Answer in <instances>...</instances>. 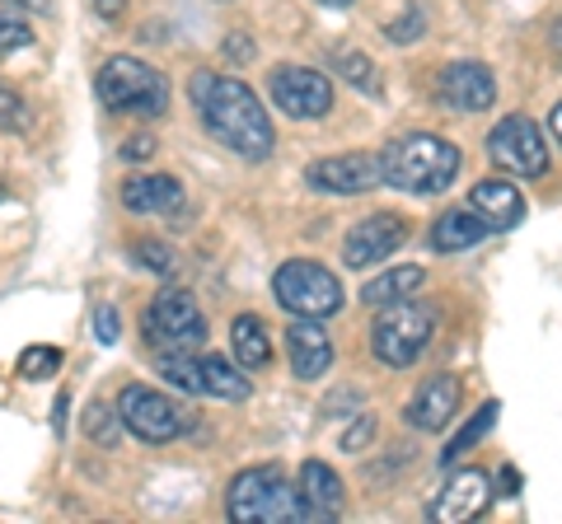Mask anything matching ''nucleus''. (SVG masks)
I'll list each match as a JSON object with an SVG mask.
<instances>
[{
    "label": "nucleus",
    "instance_id": "c85d7f7f",
    "mask_svg": "<svg viewBox=\"0 0 562 524\" xmlns=\"http://www.w3.org/2000/svg\"><path fill=\"white\" fill-rule=\"evenodd\" d=\"M29 127V103L20 99V90H10L0 80V132H24Z\"/></svg>",
    "mask_w": 562,
    "mask_h": 524
},
{
    "label": "nucleus",
    "instance_id": "ea45409f",
    "mask_svg": "<svg viewBox=\"0 0 562 524\" xmlns=\"http://www.w3.org/2000/svg\"><path fill=\"white\" fill-rule=\"evenodd\" d=\"M319 5H333V10H338V5H351V0H319Z\"/></svg>",
    "mask_w": 562,
    "mask_h": 524
},
{
    "label": "nucleus",
    "instance_id": "4468645a",
    "mask_svg": "<svg viewBox=\"0 0 562 524\" xmlns=\"http://www.w3.org/2000/svg\"><path fill=\"white\" fill-rule=\"evenodd\" d=\"M492 501V482L483 468H460V474H450V482L441 487V497L427 505V515L436 524H460V520H479Z\"/></svg>",
    "mask_w": 562,
    "mask_h": 524
},
{
    "label": "nucleus",
    "instance_id": "cd10ccee",
    "mask_svg": "<svg viewBox=\"0 0 562 524\" xmlns=\"http://www.w3.org/2000/svg\"><path fill=\"white\" fill-rule=\"evenodd\" d=\"M61 371V346H24L20 352V375L24 379H52Z\"/></svg>",
    "mask_w": 562,
    "mask_h": 524
},
{
    "label": "nucleus",
    "instance_id": "4c0bfd02",
    "mask_svg": "<svg viewBox=\"0 0 562 524\" xmlns=\"http://www.w3.org/2000/svg\"><path fill=\"white\" fill-rule=\"evenodd\" d=\"M225 52H231V57H244V61H249V57H254V43H249V38H231V43H225Z\"/></svg>",
    "mask_w": 562,
    "mask_h": 524
},
{
    "label": "nucleus",
    "instance_id": "7c9ffc66",
    "mask_svg": "<svg viewBox=\"0 0 562 524\" xmlns=\"http://www.w3.org/2000/svg\"><path fill=\"white\" fill-rule=\"evenodd\" d=\"M117 408H103V403H94L90 408V417H85V431L90 435H99V445H117Z\"/></svg>",
    "mask_w": 562,
    "mask_h": 524
},
{
    "label": "nucleus",
    "instance_id": "f8f14e48",
    "mask_svg": "<svg viewBox=\"0 0 562 524\" xmlns=\"http://www.w3.org/2000/svg\"><path fill=\"white\" fill-rule=\"evenodd\" d=\"M310 187L333 192V197H357V192L380 187V155H333L305 169Z\"/></svg>",
    "mask_w": 562,
    "mask_h": 524
},
{
    "label": "nucleus",
    "instance_id": "6e6552de",
    "mask_svg": "<svg viewBox=\"0 0 562 524\" xmlns=\"http://www.w3.org/2000/svg\"><path fill=\"white\" fill-rule=\"evenodd\" d=\"M140 333L155 352H198L206 342V314L188 291H160L140 314Z\"/></svg>",
    "mask_w": 562,
    "mask_h": 524
},
{
    "label": "nucleus",
    "instance_id": "c9c22d12",
    "mask_svg": "<svg viewBox=\"0 0 562 524\" xmlns=\"http://www.w3.org/2000/svg\"><path fill=\"white\" fill-rule=\"evenodd\" d=\"M90 5L103 14V20H117V14L127 10V0H90Z\"/></svg>",
    "mask_w": 562,
    "mask_h": 524
},
{
    "label": "nucleus",
    "instance_id": "a19ab883",
    "mask_svg": "<svg viewBox=\"0 0 562 524\" xmlns=\"http://www.w3.org/2000/svg\"><path fill=\"white\" fill-rule=\"evenodd\" d=\"M0 197H5V187H0Z\"/></svg>",
    "mask_w": 562,
    "mask_h": 524
},
{
    "label": "nucleus",
    "instance_id": "b1692460",
    "mask_svg": "<svg viewBox=\"0 0 562 524\" xmlns=\"http://www.w3.org/2000/svg\"><path fill=\"white\" fill-rule=\"evenodd\" d=\"M497 408H502L497 398H487V403H483L479 412H473V422H464V426H460V435H454V441L441 449V464H446V468H450V464H460L464 454H469L473 445H479L492 426H497Z\"/></svg>",
    "mask_w": 562,
    "mask_h": 524
},
{
    "label": "nucleus",
    "instance_id": "5701e85b",
    "mask_svg": "<svg viewBox=\"0 0 562 524\" xmlns=\"http://www.w3.org/2000/svg\"><path fill=\"white\" fill-rule=\"evenodd\" d=\"M231 346H235V361L244 371H262L272 361V338H268V323L258 314H239L231 323Z\"/></svg>",
    "mask_w": 562,
    "mask_h": 524
},
{
    "label": "nucleus",
    "instance_id": "dca6fc26",
    "mask_svg": "<svg viewBox=\"0 0 562 524\" xmlns=\"http://www.w3.org/2000/svg\"><path fill=\"white\" fill-rule=\"evenodd\" d=\"M295 497H301V515L305 520L333 524V520L342 515V505H347V487H342L338 474H333V464L305 459L301 464V482H295Z\"/></svg>",
    "mask_w": 562,
    "mask_h": 524
},
{
    "label": "nucleus",
    "instance_id": "f704fd0d",
    "mask_svg": "<svg viewBox=\"0 0 562 524\" xmlns=\"http://www.w3.org/2000/svg\"><path fill=\"white\" fill-rule=\"evenodd\" d=\"M492 497H520V474L512 464H502V474H497V487H492Z\"/></svg>",
    "mask_w": 562,
    "mask_h": 524
},
{
    "label": "nucleus",
    "instance_id": "412c9836",
    "mask_svg": "<svg viewBox=\"0 0 562 524\" xmlns=\"http://www.w3.org/2000/svg\"><path fill=\"white\" fill-rule=\"evenodd\" d=\"M483 239H487V225L473 216L469 206H454V212L436 216V225H431V249L436 253H464Z\"/></svg>",
    "mask_w": 562,
    "mask_h": 524
},
{
    "label": "nucleus",
    "instance_id": "bb28decb",
    "mask_svg": "<svg viewBox=\"0 0 562 524\" xmlns=\"http://www.w3.org/2000/svg\"><path fill=\"white\" fill-rule=\"evenodd\" d=\"M132 258H136L146 272H160V276L179 272V253H173L169 243H160V239H136V243H132Z\"/></svg>",
    "mask_w": 562,
    "mask_h": 524
},
{
    "label": "nucleus",
    "instance_id": "a878e982",
    "mask_svg": "<svg viewBox=\"0 0 562 524\" xmlns=\"http://www.w3.org/2000/svg\"><path fill=\"white\" fill-rule=\"evenodd\" d=\"M160 375L183 394H202V365L192 352H160Z\"/></svg>",
    "mask_w": 562,
    "mask_h": 524
},
{
    "label": "nucleus",
    "instance_id": "20e7f679",
    "mask_svg": "<svg viewBox=\"0 0 562 524\" xmlns=\"http://www.w3.org/2000/svg\"><path fill=\"white\" fill-rule=\"evenodd\" d=\"M94 94L109 113L132 117H165L169 113V80L140 57H109L94 76Z\"/></svg>",
    "mask_w": 562,
    "mask_h": 524
},
{
    "label": "nucleus",
    "instance_id": "473e14b6",
    "mask_svg": "<svg viewBox=\"0 0 562 524\" xmlns=\"http://www.w3.org/2000/svg\"><path fill=\"white\" fill-rule=\"evenodd\" d=\"M417 29H422V10H408V20L390 24V29H384V38H390V43H413Z\"/></svg>",
    "mask_w": 562,
    "mask_h": 524
},
{
    "label": "nucleus",
    "instance_id": "f03ea898",
    "mask_svg": "<svg viewBox=\"0 0 562 524\" xmlns=\"http://www.w3.org/2000/svg\"><path fill=\"white\" fill-rule=\"evenodd\" d=\"M454 173H460V146H450L446 136H431V132L398 136L380 155V183L413 192V197L446 192L454 183Z\"/></svg>",
    "mask_w": 562,
    "mask_h": 524
},
{
    "label": "nucleus",
    "instance_id": "6ab92c4d",
    "mask_svg": "<svg viewBox=\"0 0 562 524\" xmlns=\"http://www.w3.org/2000/svg\"><path fill=\"white\" fill-rule=\"evenodd\" d=\"M122 206L136 216H183V183L169 179V173H140V179H132L127 187H122Z\"/></svg>",
    "mask_w": 562,
    "mask_h": 524
},
{
    "label": "nucleus",
    "instance_id": "7ed1b4c3",
    "mask_svg": "<svg viewBox=\"0 0 562 524\" xmlns=\"http://www.w3.org/2000/svg\"><path fill=\"white\" fill-rule=\"evenodd\" d=\"M225 515L235 524H301V497L295 482L281 474V464H254L235 474L225 492Z\"/></svg>",
    "mask_w": 562,
    "mask_h": 524
},
{
    "label": "nucleus",
    "instance_id": "2eb2a0df",
    "mask_svg": "<svg viewBox=\"0 0 562 524\" xmlns=\"http://www.w3.org/2000/svg\"><path fill=\"white\" fill-rule=\"evenodd\" d=\"M460 412V379L454 375H431L417 384V394L408 398V408H403V417H408L413 431H446L450 417Z\"/></svg>",
    "mask_w": 562,
    "mask_h": 524
},
{
    "label": "nucleus",
    "instance_id": "ddd939ff",
    "mask_svg": "<svg viewBox=\"0 0 562 524\" xmlns=\"http://www.w3.org/2000/svg\"><path fill=\"white\" fill-rule=\"evenodd\" d=\"M436 99H441L450 113H483L497 103V80H492V71L483 61H454L441 71Z\"/></svg>",
    "mask_w": 562,
    "mask_h": 524
},
{
    "label": "nucleus",
    "instance_id": "f257e3e1",
    "mask_svg": "<svg viewBox=\"0 0 562 524\" xmlns=\"http://www.w3.org/2000/svg\"><path fill=\"white\" fill-rule=\"evenodd\" d=\"M188 94H192V109H198L206 136H216L231 155H239V160H249V164L272 155V146H277L272 117L244 80L221 76V71H198L188 80Z\"/></svg>",
    "mask_w": 562,
    "mask_h": 524
},
{
    "label": "nucleus",
    "instance_id": "72a5a7b5",
    "mask_svg": "<svg viewBox=\"0 0 562 524\" xmlns=\"http://www.w3.org/2000/svg\"><path fill=\"white\" fill-rule=\"evenodd\" d=\"M155 155V136H132L127 146H122V160L127 164H140V160H150Z\"/></svg>",
    "mask_w": 562,
    "mask_h": 524
},
{
    "label": "nucleus",
    "instance_id": "2f4dec72",
    "mask_svg": "<svg viewBox=\"0 0 562 524\" xmlns=\"http://www.w3.org/2000/svg\"><path fill=\"white\" fill-rule=\"evenodd\" d=\"M117 333H122L117 309H113V305H99V309H94V338H99L103 346H113V342H117Z\"/></svg>",
    "mask_w": 562,
    "mask_h": 524
},
{
    "label": "nucleus",
    "instance_id": "0eeeda50",
    "mask_svg": "<svg viewBox=\"0 0 562 524\" xmlns=\"http://www.w3.org/2000/svg\"><path fill=\"white\" fill-rule=\"evenodd\" d=\"M117 422L132 431L140 445H173L183 431H192V417L183 403H173L169 394L150 389V384H127L117 394Z\"/></svg>",
    "mask_w": 562,
    "mask_h": 524
},
{
    "label": "nucleus",
    "instance_id": "e433bc0d",
    "mask_svg": "<svg viewBox=\"0 0 562 524\" xmlns=\"http://www.w3.org/2000/svg\"><path fill=\"white\" fill-rule=\"evenodd\" d=\"M0 5H14V10H29V14H47L52 0H0Z\"/></svg>",
    "mask_w": 562,
    "mask_h": 524
},
{
    "label": "nucleus",
    "instance_id": "1a4fd4ad",
    "mask_svg": "<svg viewBox=\"0 0 562 524\" xmlns=\"http://www.w3.org/2000/svg\"><path fill=\"white\" fill-rule=\"evenodd\" d=\"M487 155L492 164H502L506 173H520V179H539L549 169V146H543L539 122H530L525 113L502 117L497 127L487 132Z\"/></svg>",
    "mask_w": 562,
    "mask_h": 524
},
{
    "label": "nucleus",
    "instance_id": "39448f33",
    "mask_svg": "<svg viewBox=\"0 0 562 524\" xmlns=\"http://www.w3.org/2000/svg\"><path fill=\"white\" fill-rule=\"evenodd\" d=\"M272 295H277L281 309L295 314V319H328V314H338L342 300H347L342 282L314 258L281 262V267L272 272Z\"/></svg>",
    "mask_w": 562,
    "mask_h": 524
},
{
    "label": "nucleus",
    "instance_id": "9d476101",
    "mask_svg": "<svg viewBox=\"0 0 562 524\" xmlns=\"http://www.w3.org/2000/svg\"><path fill=\"white\" fill-rule=\"evenodd\" d=\"M272 103L295 122H319L333 109V80L314 66H281L268 80Z\"/></svg>",
    "mask_w": 562,
    "mask_h": 524
},
{
    "label": "nucleus",
    "instance_id": "4be33fe9",
    "mask_svg": "<svg viewBox=\"0 0 562 524\" xmlns=\"http://www.w3.org/2000/svg\"><path fill=\"white\" fill-rule=\"evenodd\" d=\"M422 282H427V272H422L417 262H403V267L380 272L375 282H366V286H361V305L384 309V305H394V300H408V295L422 291Z\"/></svg>",
    "mask_w": 562,
    "mask_h": 524
},
{
    "label": "nucleus",
    "instance_id": "393cba45",
    "mask_svg": "<svg viewBox=\"0 0 562 524\" xmlns=\"http://www.w3.org/2000/svg\"><path fill=\"white\" fill-rule=\"evenodd\" d=\"M333 66L342 71L347 84H357L361 94H380V80H375V61L366 52H351V47H338L333 52Z\"/></svg>",
    "mask_w": 562,
    "mask_h": 524
},
{
    "label": "nucleus",
    "instance_id": "aec40b11",
    "mask_svg": "<svg viewBox=\"0 0 562 524\" xmlns=\"http://www.w3.org/2000/svg\"><path fill=\"white\" fill-rule=\"evenodd\" d=\"M198 365H202V394L225 398V403H244V398L254 394V384H249V375H244V365L235 356L206 352V356H198Z\"/></svg>",
    "mask_w": 562,
    "mask_h": 524
},
{
    "label": "nucleus",
    "instance_id": "f3484780",
    "mask_svg": "<svg viewBox=\"0 0 562 524\" xmlns=\"http://www.w3.org/2000/svg\"><path fill=\"white\" fill-rule=\"evenodd\" d=\"M286 356L295 379H324L333 371V338L324 333V319H295L286 328Z\"/></svg>",
    "mask_w": 562,
    "mask_h": 524
},
{
    "label": "nucleus",
    "instance_id": "9b49d317",
    "mask_svg": "<svg viewBox=\"0 0 562 524\" xmlns=\"http://www.w3.org/2000/svg\"><path fill=\"white\" fill-rule=\"evenodd\" d=\"M403 239H408V225H403V216H394V212H375V216L357 220V230L347 235V243H342V262H347L351 272H357V267H375V262L394 258V253L403 249Z\"/></svg>",
    "mask_w": 562,
    "mask_h": 524
},
{
    "label": "nucleus",
    "instance_id": "423d86ee",
    "mask_svg": "<svg viewBox=\"0 0 562 524\" xmlns=\"http://www.w3.org/2000/svg\"><path fill=\"white\" fill-rule=\"evenodd\" d=\"M436 333V314L431 305L422 300H394L384 305V314L375 319L371 328V352L380 365H394V371H403V365H413L422 352H427V342Z\"/></svg>",
    "mask_w": 562,
    "mask_h": 524
},
{
    "label": "nucleus",
    "instance_id": "c756f323",
    "mask_svg": "<svg viewBox=\"0 0 562 524\" xmlns=\"http://www.w3.org/2000/svg\"><path fill=\"white\" fill-rule=\"evenodd\" d=\"M33 43V29L20 20V14L0 10V57H10V52H20Z\"/></svg>",
    "mask_w": 562,
    "mask_h": 524
},
{
    "label": "nucleus",
    "instance_id": "a211bd4d",
    "mask_svg": "<svg viewBox=\"0 0 562 524\" xmlns=\"http://www.w3.org/2000/svg\"><path fill=\"white\" fill-rule=\"evenodd\" d=\"M464 206L487 225V235H492V230H516V225L525 220V197H520V187L506 183V179H483L479 187L469 192Z\"/></svg>",
    "mask_w": 562,
    "mask_h": 524
},
{
    "label": "nucleus",
    "instance_id": "58836bf2",
    "mask_svg": "<svg viewBox=\"0 0 562 524\" xmlns=\"http://www.w3.org/2000/svg\"><path fill=\"white\" fill-rule=\"evenodd\" d=\"M549 132H553V141L562 146V103H558V109L549 113Z\"/></svg>",
    "mask_w": 562,
    "mask_h": 524
}]
</instances>
